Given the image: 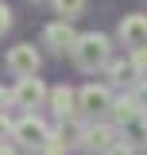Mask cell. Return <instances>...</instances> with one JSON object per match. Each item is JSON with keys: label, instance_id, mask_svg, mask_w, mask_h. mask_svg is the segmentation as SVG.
I'll return each instance as SVG.
<instances>
[{"label": "cell", "instance_id": "603a6c76", "mask_svg": "<svg viewBox=\"0 0 147 155\" xmlns=\"http://www.w3.org/2000/svg\"><path fill=\"white\" fill-rule=\"evenodd\" d=\"M35 4H39V0H35Z\"/></svg>", "mask_w": 147, "mask_h": 155}, {"label": "cell", "instance_id": "8fae6325", "mask_svg": "<svg viewBox=\"0 0 147 155\" xmlns=\"http://www.w3.org/2000/svg\"><path fill=\"white\" fill-rule=\"evenodd\" d=\"M58 136H62L70 147H74V143L81 147V143H85V124H77V120H62V124H58Z\"/></svg>", "mask_w": 147, "mask_h": 155}, {"label": "cell", "instance_id": "3957f363", "mask_svg": "<svg viewBox=\"0 0 147 155\" xmlns=\"http://www.w3.org/2000/svg\"><path fill=\"white\" fill-rule=\"evenodd\" d=\"M4 66H8V74L12 78H35L39 66H43V58H39V51L31 47V43H19V47H12L8 54H4Z\"/></svg>", "mask_w": 147, "mask_h": 155}, {"label": "cell", "instance_id": "6da1fadb", "mask_svg": "<svg viewBox=\"0 0 147 155\" xmlns=\"http://www.w3.org/2000/svg\"><path fill=\"white\" fill-rule=\"evenodd\" d=\"M109 54H112V43L109 35H101V31H85V35H77V43H74V66L77 70H85V74H93L97 66H109Z\"/></svg>", "mask_w": 147, "mask_h": 155}, {"label": "cell", "instance_id": "52a82bcc", "mask_svg": "<svg viewBox=\"0 0 147 155\" xmlns=\"http://www.w3.org/2000/svg\"><path fill=\"white\" fill-rule=\"evenodd\" d=\"M77 101H81V109H85V113H112V101H116V97L109 93V85H97V81H89V85H81V89H77Z\"/></svg>", "mask_w": 147, "mask_h": 155}, {"label": "cell", "instance_id": "e0dca14e", "mask_svg": "<svg viewBox=\"0 0 147 155\" xmlns=\"http://www.w3.org/2000/svg\"><path fill=\"white\" fill-rule=\"evenodd\" d=\"M132 97H136V105L147 113V78H139V85H136V93H132Z\"/></svg>", "mask_w": 147, "mask_h": 155}, {"label": "cell", "instance_id": "30bf717a", "mask_svg": "<svg viewBox=\"0 0 147 155\" xmlns=\"http://www.w3.org/2000/svg\"><path fill=\"white\" fill-rule=\"evenodd\" d=\"M139 116H147V113L136 105V97H116V101H112V120H116V124H132V120H139Z\"/></svg>", "mask_w": 147, "mask_h": 155}, {"label": "cell", "instance_id": "9c48e42d", "mask_svg": "<svg viewBox=\"0 0 147 155\" xmlns=\"http://www.w3.org/2000/svg\"><path fill=\"white\" fill-rule=\"evenodd\" d=\"M47 105H51L54 116H62V120H74V113L81 109V101H77V89H74V85H54Z\"/></svg>", "mask_w": 147, "mask_h": 155}, {"label": "cell", "instance_id": "5bb4252c", "mask_svg": "<svg viewBox=\"0 0 147 155\" xmlns=\"http://www.w3.org/2000/svg\"><path fill=\"white\" fill-rule=\"evenodd\" d=\"M43 151H47V155H66V151H70V143H66L58 132H51V140H47V147H43Z\"/></svg>", "mask_w": 147, "mask_h": 155}, {"label": "cell", "instance_id": "d6986e66", "mask_svg": "<svg viewBox=\"0 0 147 155\" xmlns=\"http://www.w3.org/2000/svg\"><path fill=\"white\" fill-rule=\"evenodd\" d=\"M12 128H16V120H8V113H0V143L12 136Z\"/></svg>", "mask_w": 147, "mask_h": 155}, {"label": "cell", "instance_id": "ffe728a7", "mask_svg": "<svg viewBox=\"0 0 147 155\" xmlns=\"http://www.w3.org/2000/svg\"><path fill=\"white\" fill-rule=\"evenodd\" d=\"M109 155H136V147H132V143H124V140H120V143H116V147H112Z\"/></svg>", "mask_w": 147, "mask_h": 155}, {"label": "cell", "instance_id": "9a60e30c", "mask_svg": "<svg viewBox=\"0 0 147 155\" xmlns=\"http://www.w3.org/2000/svg\"><path fill=\"white\" fill-rule=\"evenodd\" d=\"M132 74V62L124 58V62H109V81H124V78Z\"/></svg>", "mask_w": 147, "mask_h": 155}, {"label": "cell", "instance_id": "ba28073f", "mask_svg": "<svg viewBox=\"0 0 147 155\" xmlns=\"http://www.w3.org/2000/svg\"><path fill=\"white\" fill-rule=\"evenodd\" d=\"M120 140H116V128L112 124H85V151H97V155H109Z\"/></svg>", "mask_w": 147, "mask_h": 155}, {"label": "cell", "instance_id": "4fadbf2b", "mask_svg": "<svg viewBox=\"0 0 147 155\" xmlns=\"http://www.w3.org/2000/svg\"><path fill=\"white\" fill-rule=\"evenodd\" d=\"M51 4H54L58 19H77L81 12H85V0H51Z\"/></svg>", "mask_w": 147, "mask_h": 155}, {"label": "cell", "instance_id": "44dd1931", "mask_svg": "<svg viewBox=\"0 0 147 155\" xmlns=\"http://www.w3.org/2000/svg\"><path fill=\"white\" fill-rule=\"evenodd\" d=\"M8 101H12V93H8V89L0 85V113H4V105H8Z\"/></svg>", "mask_w": 147, "mask_h": 155}, {"label": "cell", "instance_id": "7c38bea8", "mask_svg": "<svg viewBox=\"0 0 147 155\" xmlns=\"http://www.w3.org/2000/svg\"><path fill=\"white\" fill-rule=\"evenodd\" d=\"M124 143H132V147H139V143H147V116H139V120H132V124H124Z\"/></svg>", "mask_w": 147, "mask_h": 155}, {"label": "cell", "instance_id": "7402d4cb", "mask_svg": "<svg viewBox=\"0 0 147 155\" xmlns=\"http://www.w3.org/2000/svg\"><path fill=\"white\" fill-rule=\"evenodd\" d=\"M0 155H16V147H8V143H0Z\"/></svg>", "mask_w": 147, "mask_h": 155}, {"label": "cell", "instance_id": "2e32d148", "mask_svg": "<svg viewBox=\"0 0 147 155\" xmlns=\"http://www.w3.org/2000/svg\"><path fill=\"white\" fill-rule=\"evenodd\" d=\"M128 62H132V74H147V51H132Z\"/></svg>", "mask_w": 147, "mask_h": 155}, {"label": "cell", "instance_id": "8992f818", "mask_svg": "<svg viewBox=\"0 0 147 155\" xmlns=\"http://www.w3.org/2000/svg\"><path fill=\"white\" fill-rule=\"evenodd\" d=\"M43 43H47L54 54L74 51V43H77V35H74V23H70V19H54V23H47V27H43Z\"/></svg>", "mask_w": 147, "mask_h": 155}, {"label": "cell", "instance_id": "5b68a950", "mask_svg": "<svg viewBox=\"0 0 147 155\" xmlns=\"http://www.w3.org/2000/svg\"><path fill=\"white\" fill-rule=\"evenodd\" d=\"M12 101H16L19 109L35 113L43 101H51V89H47L39 78H23V81H16V89H12Z\"/></svg>", "mask_w": 147, "mask_h": 155}, {"label": "cell", "instance_id": "ac0fdd59", "mask_svg": "<svg viewBox=\"0 0 147 155\" xmlns=\"http://www.w3.org/2000/svg\"><path fill=\"white\" fill-rule=\"evenodd\" d=\"M8 27H12V8H8V4L0 0V35H4Z\"/></svg>", "mask_w": 147, "mask_h": 155}, {"label": "cell", "instance_id": "277c9868", "mask_svg": "<svg viewBox=\"0 0 147 155\" xmlns=\"http://www.w3.org/2000/svg\"><path fill=\"white\" fill-rule=\"evenodd\" d=\"M116 35H120V43L128 51H147V16L143 12H128V16L120 19Z\"/></svg>", "mask_w": 147, "mask_h": 155}, {"label": "cell", "instance_id": "7a4b0ae2", "mask_svg": "<svg viewBox=\"0 0 147 155\" xmlns=\"http://www.w3.org/2000/svg\"><path fill=\"white\" fill-rule=\"evenodd\" d=\"M12 140H16L19 147H27V151H43L47 147V140H51V128H47V120L35 113H23L16 120V128H12Z\"/></svg>", "mask_w": 147, "mask_h": 155}]
</instances>
